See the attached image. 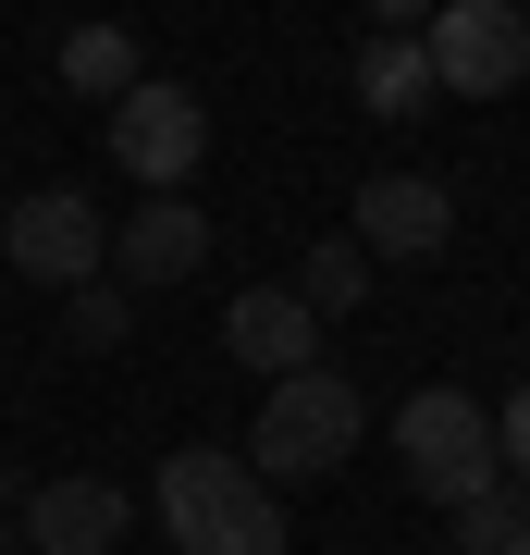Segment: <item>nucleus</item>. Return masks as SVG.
I'll use <instances>...</instances> for the list:
<instances>
[{"label": "nucleus", "instance_id": "f257e3e1", "mask_svg": "<svg viewBox=\"0 0 530 555\" xmlns=\"http://www.w3.org/2000/svg\"><path fill=\"white\" fill-rule=\"evenodd\" d=\"M148 506H160V531L185 555H284V494H259V469H235L222 444L160 456Z\"/></svg>", "mask_w": 530, "mask_h": 555}, {"label": "nucleus", "instance_id": "f03ea898", "mask_svg": "<svg viewBox=\"0 0 530 555\" xmlns=\"http://www.w3.org/2000/svg\"><path fill=\"white\" fill-rule=\"evenodd\" d=\"M358 433H371V396H358L346 371H296L259 396V433H247V469L259 481H321V469H346Z\"/></svg>", "mask_w": 530, "mask_h": 555}, {"label": "nucleus", "instance_id": "7ed1b4c3", "mask_svg": "<svg viewBox=\"0 0 530 555\" xmlns=\"http://www.w3.org/2000/svg\"><path fill=\"white\" fill-rule=\"evenodd\" d=\"M395 456H408V481L419 494H444V506H469V494H493V408L481 396H456V383H419L408 408H395Z\"/></svg>", "mask_w": 530, "mask_h": 555}, {"label": "nucleus", "instance_id": "20e7f679", "mask_svg": "<svg viewBox=\"0 0 530 555\" xmlns=\"http://www.w3.org/2000/svg\"><path fill=\"white\" fill-rule=\"evenodd\" d=\"M0 259H13L25 284H99L112 222H99V198H75V185H38V198H0Z\"/></svg>", "mask_w": 530, "mask_h": 555}, {"label": "nucleus", "instance_id": "39448f33", "mask_svg": "<svg viewBox=\"0 0 530 555\" xmlns=\"http://www.w3.org/2000/svg\"><path fill=\"white\" fill-rule=\"evenodd\" d=\"M112 160L148 185V198H173L197 160H210V100H197V87L137 75V100H112Z\"/></svg>", "mask_w": 530, "mask_h": 555}, {"label": "nucleus", "instance_id": "423d86ee", "mask_svg": "<svg viewBox=\"0 0 530 555\" xmlns=\"http://www.w3.org/2000/svg\"><path fill=\"white\" fill-rule=\"evenodd\" d=\"M419 50H432L444 100H506V87L530 75V13H506V0H444Z\"/></svg>", "mask_w": 530, "mask_h": 555}, {"label": "nucleus", "instance_id": "0eeeda50", "mask_svg": "<svg viewBox=\"0 0 530 555\" xmlns=\"http://www.w3.org/2000/svg\"><path fill=\"white\" fill-rule=\"evenodd\" d=\"M0 494H13V531L38 555H112L124 518H137V494L99 481V469H75V481H0Z\"/></svg>", "mask_w": 530, "mask_h": 555}, {"label": "nucleus", "instance_id": "6e6552de", "mask_svg": "<svg viewBox=\"0 0 530 555\" xmlns=\"http://www.w3.org/2000/svg\"><path fill=\"white\" fill-rule=\"evenodd\" d=\"M222 358H235V371H259V383L321 371V321H309V297H296V284H247V297L222 309Z\"/></svg>", "mask_w": 530, "mask_h": 555}, {"label": "nucleus", "instance_id": "1a4fd4ad", "mask_svg": "<svg viewBox=\"0 0 530 555\" xmlns=\"http://www.w3.org/2000/svg\"><path fill=\"white\" fill-rule=\"evenodd\" d=\"M346 235L371 247V259H432V247L456 235V198H444L432 173H371V185H358V222H346Z\"/></svg>", "mask_w": 530, "mask_h": 555}, {"label": "nucleus", "instance_id": "9d476101", "mask_svg": "<svg viewBox=\"0 0 530 555\" xmlns=\"http://www.w3.org/2000/svg\"><path fill=\"white\" fill-rule=\"evenodd\" d=\"M197 259H210V222H197V198H137V210L112 222V272L137 284V297H148V284H185Z\"/></svg>", "mask_w": 530, "mask_h": 555}, {"label": "nucleus", "instance_id": "9b49d317", "mask_svg": "<svg viewBox=\"0 0 530 555\" xmlns=\"http://www.w3.org/2000/svg\"><path fill=\"white\" fill-rule=\"evenodd\" d=\"M358 100H371L383 124L432 112L444 100V87H432V50H419V38H371V50H358Z\"/></svg>", "mask_w": 530, "mask_h": 555}, {"label": "nucleus", "instance_id": "f8f14e48", "mask_svg": "<svg viewBox=\"0 0 530 555\" xmlns=\"http://www.w3.org/2000/svg\"><path fill=\"white\" fill-rule=\"evenodd\" d=\"M62 87L75 100H137V38L124 25H75L62 38Z\"/></svg>", "mask_w": 530, "mask_h": 555}, {"label": "nucleus", "instance_id": "ddd939ff", "mask_svg": "<svg viewBox=\"0 0 530 555\" xmlns=\"http://www.w3.org/2000/svg\"><path fill=\"white\" fill-rule=\"evenodd\" d=\"M296 297H309V321H346L358 297H371V247H358V235H321L309 259H296Z\"/></svg>", "mask_w": 530, "mask_h": 555}, {"label": "nucleus", "instance_id": "4468645a", "mask_svg": "<svg viewBox=\"0 0 530 555\" xmlns=\"http://www.w3.org/2000/svg\"><path fill=\"white\" fill-rule=\"evenodd\" d=\"M518 518H530V494H518V481L469 494V506H456V555H506V543H518Z\"/></svg>", "mask_w": 530, "mask_h": 555}, {"label": "nucleus", "instance_id": "2eb2a0df", "mask_svg": "<svg viewBox=\"0 0 530 555\" xmlns=\"http://www.w3.org/2000/svg\"><path fill=\"white\" fill-rule=\"evenodd\" d=\"M62 334H75V346H124V297H112V284H75Z\"/></svg>", "mask_w": 530, "mask_h": 555}, {"label": "nucleus", "instance_id": "dca6fc26", "mask_svg": "<svg viewBox=\"0 0 530 555\" xmlns=\"http://www.w3.org/2000/svg\"><path fill=\"white\" fill-rule=\"evenodd\" d=\"M493 469H518V494H530V396L493 408Z\"/></svg>", "mask_w": 530, "mask_h": 555}, {"label": "nucleus", "instance_id": "f3484780", "mask_svg": "<svg viewBox=\"0 0 530 555\" xmlns=\"http://www.w3.org/2000/svg\"><path fill=\"white\" fill-rule=\"evenodd\" d=\"M13 543H25V531H13V494H0V555H13Z\"/></svg>", "mask_w": 530, "mask_h": 555}, {"label": "nucleus", "instance_id": "a211bd4d", "mask_svg": "<svg viewBox=\"0 0 530 555\" xmlns=\"http://www.w3.org/2000/svg\"><path fill=\"white\" fill-rule=\"evenodd\" d=\"M506 555H530V518H518V543H506Z\"/></svg>", "mask_w": 530, "mask_h": 555}]
</instances>
